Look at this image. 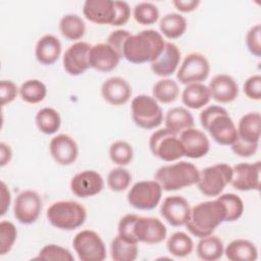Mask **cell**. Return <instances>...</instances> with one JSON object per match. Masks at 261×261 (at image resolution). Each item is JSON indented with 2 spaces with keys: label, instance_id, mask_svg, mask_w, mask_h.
<instances>
[{
  "label": "cell",
  "instance_id": "1",
  "mask_svg": "<svg viewBox=\"0 0 261 261\" xmlns=\"http://www.w3.org/2000/svg\"><path fill=\"white\" fill-rule=\"evenodd\" d=\"M164 45L165 42L160 33L155 30H144L126 40L122 55L128 62L135 64L151 63L159 57Z\"/></svg>",
  "mask_w": 261,
  "mask_h": 261
},
{
  "label": "cell",
  "instance_id": "2",
  "mask_svg": "<svg viewBox=\"0 0 261 261\" xmlns=\"http://www.w3.org/2000/svg\"><path fill=\"white\" fill-rule=\"evenodd\" d=\"M225 221V209L223 204L216 198L195 205L191 209L190 218L186 223L187 229L197 238H204Z\"/></svg>",
  "mask_w": 261,
  "mask_h": 261
},
{
  "label": "cell",
  "instance_id": "3",
  "mask_svg": "<svg viewBox=\"0 0 261 261\" xmlns=\"http://www.w3.org/2000/svg\"><path fill=\"white\" fill-rule=\"evenodd\" d=\"M200 122L211 138L219 145H231L238 138L237 126L226 109L211 105L200 113Z\"/></svg>",
  "mask_w": 261,
  "mask_h": 261
},
{
  "label": "cell",
  "instance_id": "4",
  "mask_svg": "<svg viewBox=\"0 0 261 261\" xmlns=\"http://www.w3.org/2000/svg\"><path fill=\"white\" fill-rule=\"evenodd\" d=\"M200 171L197 166L188 161H179L173 164L159 167L154 179L163 191H177L191 187L198 182Z\"/></svg>",
  "mask_w": 261,
  "mask_h": 261
},
{
  "label": "cell",
  "instance_id": "5",
  "mask_svg": "<svg viewBox=\"0 0 261 261\" xmlns=\"http://www.w3.org/2000/svg\"><path fill=\"white\" fill-rule=\"evenodd\" d=\"M46 216L54 227L61 230H73L85 223L87 211L76 201H58L49 206Z\"/></svg>",
  "mask_w": 261,
  "mask_h": 261
},
{
  "label": "cell",
  "instance_id": "6",
  "mask_svg": "<svg viewBox=\"0 0 261 261\" xmlns=\"http://www.w3.org/2000/svg\"><path fill=\"white\" fill-rule=\"evenodd\" d=\"M231 177L232 167L226 163H217L200 171L197 187L204 196L217 197L230 184Z\"/></svg>",
  "mask_w": 261,
  "mask_h": 261
},
{
  "label": "cell",
  "instance_id": "7",
  "mask_svg": "<svg viewBox=\"0 0 261 261\" xmlns=\"http://www.w3.org/2000/svg\"><path fill=\"white\" fill-rule=\"evenodd\" d=\"M132 118L142 128L152 129L158 127L163 120V111L158 102L151 96H136L130 104Z\"/></svg>",
  "mask_w": 261,
  "mask_h": 261
},
{
  "label": "cell",
  "instance_id": "8",
  "mask_svg": "<svg viewBox=\"0 0 261 261\" xmlns=\"http://www.w3.org/2000/svg\"><path fill=\"white\" fill-rule=\"evenodd\" d=\"M152 154L165 162H171L185 156L181 142L177 135L166 127L155 130L149 139Z\"/></svg>",
  "mask_w": 261,
  "mask_h": 261
},
{
  "label": "cell",
  "instance_id": "9",
  "mask_svg": "<svg viewBox=\"0 0 261 261\" xmlns=\"http://www.w3.org/2000/svg\"><path fill=\"white\" fill-rule=\"evenodd\" d=\"M72 247L82 261H103L106 258L105 244L94 230L77 232L72 240Z\"/></svg>",
  "mask_w": 261,
  "mask_h": 261
},
{
  "label": "cell",
  "instance_id": "10",
  "mask_svg": "<svg viewBox=\"0 0 261 261\" xmlns=\"http://www.w3.org/2000/svg\"><path fill=\"white\" fill-rule=\"evenodd\" d=\"M162 188L156 180H142L136 182L127 193L130 206L139 210H152L159 204Z\"/></svg>",
  "mask_w": 261,
  "mask_h": 261
},
{
  "label": "cell",
  "instance_id": "11",
  "mask_svg": "<svg viewBox=\"0 0 261 261\" xmlns=\"http://www.w3.org/2000/svg\"><path fill=\"white\" fill-rule=\"evenodd\" d=\"M210 73V64L205 55L194 52L187 55L177 71L176 79L184 85L204 82Z\"/></svg>",
  "mask_w": 261,
  "mask_h": 261
},
{
  "label": "cell",
  "instance_id": "12",
  "mask_svg": "<svg viewBox=\"0 0 261 261\" xmlns=\"http://www.w3.org/2000/svg\"><path fill=\"white\" fill-rule=\"evenodd\" d=\"M42 211L40 195L32 190L20 192L14 201L13 214L16 220L22 224L36 222Z\"/></svg>",
  "mask_w": 261,
  "mask_h": 261
},
{
  "label": "cell",
  "instance_id": "13",
  "mask_svg": "<svg viewBox=\"0 0 261 261\" xmlns=\"http://www.w3.org/2000/svg\"><path fill=\"white\" fill-rule=\"evenodd\" d=\"M133 233L139 243L154 245L165 240L167 229L163 222L156 217L137 215L133 223Z\"/></svg>",
  "mask_w": 261,
  "mask_h": 261
},
{
  "label": "cell",
  "instance_id": "14",
  "mask_svg": "<svg viewBox=\"0 0 261 261\" xmlns=\"http://www.w3.org/2000/svg\"><path fill=\"white\" fill-rule=\"evenodd\" d=\"M91 45L86 42H75L63 54V67L70 75H81L89 67V53Z\"/></svg>",
  "mask_w": 261,
  "mask_h": 261
},
{
  "label": "cell",
  "instance_id": "15",
  "mask_svg": "<svg viewBox=\"0 0 261 261\" xmlns=\"http://www.w3.org/2000/svg\"><path fill=\"white\" fill-rule=\"evenodd\" d=\"M231 186L239 191H259L260 162L239 163L232 167Z\"/></svg>",
  "mask_w": 261,
  "mask_h": 261
},
{
  "label": "cell",
  "instance_id": "16",
  "mask_svg": "<svg viewBox=\"0 0 261 261\" xmlns=\"http://www.w3.org/2000/svg\"><path fill=\"white\" fill-rule=\"evenodd\" d=\"M104 188V179L95 170H84L70 180V191L79 198H89L99 194Z\"/></svg>",
  "mask_w": 261,
  "mask_h": 261
},
{
  "label": "cell",
  "instance_id": "17",
  "mask_svg": "<svg viewBox=\"0 0 261 261\" xmlns=\"http://www.w3.org/2000/svg\"><path fill=\"white\" fill-rule=\"evenodd\" d=\"M160 213L170 225L182 226L190 218L191 207L186 198L177 195L169 196L163 200Z\"/></svg>",
  "mask_w": 261,
  "mask_h": 261
},
{
  "label": "cell",
  "instance_id": "18",
  "mask_svg": "<svg viewBox=\"0 0 261 261\" xmlns=\"http://www.w3.org/2000/svg\"><path fill=\"white\" fill-rule=\"evenodd\" d=\"M121 56L107 43H99L91 47L89 53L90 67L101 71L109 72L119 63Z\"/></svg>",
  "mask_w": 261,
  "mask_h": 261
},
{
  "label": "cell",
  "instance_id": "19",
  "mask_svg": "<svg viewBox=\"0 0 261 261\" xmlns=\"http://www.w3.org/2000/svg\"><path fill=\"white\" fill-rule=\"evenodd\" d=\"M49 150L52 158L60 165H70L79 156L76 142L65 134L55 136L50 141Z\"/></svg>",
  "mask_w": 261,
  "mask_h": 261
},
{
  "label": "cell",
  "instance_id": "20",
  "mask_svg": "<svg viewBox=\"0 0 261 261\" xmlns=\"http://www.w3.org/2000/svg\"><path fill=\"white\" fill-rule=\"evenodd\" d=\"M179 140L182 145L185 156L192 159L204 157L210 149V143L207 136L198 128H188L179 134Z\"/></svg>",
  "mask_w": 261,
  "mask_h": 261
},
{
  "label": "cell",
  "instance_id": "21",
  "mask_svg": "<svg viewBox=\"0 0 261 261\" xmlns=\"http://www.w3.org/2000/svg\"><path fill=\"white\" fill-rule=\"evenodd\" d=\"M132 87L127 81L120 76L107 79L101 87L103 99L113 106L124 105L132 97Z\"/></svg>",
  "mask_w": 261,
  "mask_h": 261
},
{
  "label": "cell",
  "instance_id": "22",
  "mask_svg": "<svg viewBox=\"0 0 261 261\" xmlns=\"http://www.w3.org/2000/svg\"><path fill=\"white\" fill-rule=\"evenodd\" d=\"M83 13L88 20L94 23L112 25L116 9L112 0H87L83 6Z\"/></svg>",
  "mask_w": 261,
  "mask_h": 261
},
{
  "label": "cell",
  "instance_id": "23",
  "mask_svg": "<svg viewBox=\"0 0 261 261\" xmlns=\"http://www.w3.org/2000/svg\"><path fill=\"white\" fill-rule=\"evenodd\" d=\"M208 89L213 100L219 103H230L239 95V86L234 79L228 74L214 75L209 82Z\"/></svg>",
  "mask_w": 261,
  "mask_h": 261
},
{
  "label": "cell",
  "instance_id": "24",
  "mask_svg": "<svg viewBox=\"0 0 261 261\" xmlns=\"http://www.w3.org/2000/svg\"><path fill=\"white\" fill-rule=\"evenodd\" d=\"M180 61V51L171 42H167L159 57L151 62V70L158 76H169L177 68Z\"/></svg>",
  "mask_w": 261,
  "mask_h": 261
},
{
  "label": "cell",
  "instance_id": "25",
  "mask_svg": "<svg viewBox=\"0 0 261 261\" xmlns=\"http://www.w3.org/2000/svg\"><path fill=\"white\" fill-rule=\"evenodd\" d=\"M62 46L57 37L51 34L44 35L39 39L35 48V55L37 60L44 65H51L55 63L60 54Z\"/></svg>",
  "mask_w": 261,
  "mask_h": 261
},
{
  "label": "cell",
  "instance_id": "26",
  "mask_svg": "<svg viewBox=\"0 0 261 261\" xmlns=\"http://www.w3.org/2000/svg\"><path fill=\"white\" fill-rule=\"evenodd\" d=\"M261 129L260 112H249L243 115L238 124V138L248 144H259Z\"/></svg>",
  "mask_w": 261,
  "mask_h": 261
},
{
  "label": "cell",
  "instance_id": "27",
  "mask_svg": "<svg viewBox=\"0 0 261 261\" xmlns=\"http://www.w3.org/2000/svg\"><path fill=\"white\" fill-rule=\"evenodd\" d=\"M223 253L230 261H255L258 258L256 246L245 239L231 241Z\"/></svg>",
  "mask_w": 261,
  "mask_h": 261
},
{
  "label": "cell",
  "instance_id": "28",
  "mask_svg": "<svg viewBox=\"0 0 261 261\" xmlns=\"http://www.w3.org/2000/svg\"><path fill=\"white\" fill-rule=\"evenodd\" d=\"M193 114L184 107H174L167 111L165 116V127L175 135L194 127Z\"/></svg>",
  "mask_w": 261,
  "mask_h": 261
},
{
  "label": "cell",
  "instance_id": "29",
  "mask_svg": "<svg viewBox=\"0 0 261 261\" xmlns=\"http://www.w3.org/2000/svg\"><path fill=\"white\" fill-rule=\"evenodd\" d=\"M211 99L207 86L201 83L188 85L181 94L182 103L191 109H200L207 105Z\"/></svg>",
  "mask_w": 261,
  "mask_h": 261
},
{
  "label": "cell",
  "instance_id": "30",
  "mask_svg": "<svg viewBox=\"0 0 261 261\" xmlns=\"http://www.w3.org/2000/svg\"><path fill=\"white\" fill-rule=\"evenodd\" d=\"M224 252L222 241L216 236L201 238L197 245V255L204 261H215L222 257Z\"/></svg>",
  "mask_w": 261,
  "mask_h": 261
},
{
  "label": "cell",
  "instance_id": "31",
  "mask_svg": "<svg viewBox=\"0 0 261 261\" xmlns=\"http://www.w3.org/2000/svg\"><path fill=\"white\" fill-rule=\"evenodd\" d=\"M159 29L166 38L177 39L187 30V19L179 13H167L160 19Z\"/></svg>",
  "mask_w": 261,
  "mask_h": 261
},
{
  "label": "cell",
  "instance_id": "32",
  "mask_svg": "<svg viewBox=\"0 0 261 261\" xmlns=\"http://www.w3.org/2000/svg\"><path fill=\"white\" fill-rule=\"evenodd\" d=\"M59 31L61 35L70 41H76L84 37L86 33V24L77 14H65L59 21Z\"/></svg>",
  "mask_w": 261,
  "mask_h": 261
},
{
  "label": "cell",
  "instance_id": "33",
  "mask_svg": "<svg viewBox=\"0 0 261 261\" xmlns=\"http://www.w3.org/2000/svg\"><path fill=\"white\" fill-rule=\"evenodd\" d=\"M139 248L137 243H132L119 234L111 242L110 254L114 261H134L137 259Z\"/></svg>",
  "mask_w": 261,
  "mask_h": 261
},
{
  "label": "cell",
  "instance_id": "34",
  "mask_svg": "<svg viewBox=\"0 0 261 261\" xmlns=\"http://www.w3.org/2000/svg\"><path fill=\"white\" fill-rule=\"evenodd\" d=\"M35 121L38 129L45 135L55 134L61 125L59 113L51 107L40 109L36 114Z\"/></svg>",
  "mask_w": 261,
  "mask_h": 261
},
{
  "label": "cell",
  "instance_id": "35",
  "mask_svg": "<svg viewBox=\"0 0 261 261\" xmlns=\"http://www.w3.org/2000/svg\"><path fill=\"white\" fill-rule=\"evenodd\" d=\"M153 98L157 102L169 104L176 100L179 94V88L175 81L171 79H163L155 83L152 89Z\"/></svg>",
  "mask_w": 261,
  "mask_h": 261
},
{
  "label": "cell",
  "instance_id": "36",
  "mask_svg": "<svg viewBox=\"0 0 261 261\" xmlns=\"http://www.w3.org/2000/svg\"><path fill=\"white\" fill-rule=\"evenodd\" d=\"M166 248L172 256L181 258L189 256L192 253L194 249V243L186 232L176 231L168 238Z\"/></svg>",
  "mask_w": 261,
  "mask_h": 261
},
{
  "label": "cell",
  "instance_id": "37",
  "mask_svg": "<svg viewBox=\"0 0 261 261\" xmlns=\"http://www.w3.org/2000/svg\"><path fill=\"white\" fill-rule=\"evenodd\" d=\"M19 95L24 102L37 104L45 99L47 95V88L45 84L39 80H28L21 84L19 88Z\"/></svg>",
  "mask_w": 261,
  "mask_h": 261
},
{
  "label": "cell",
  "instance_id": "38",
  "mask_svg": "<svg viewBox=\"0 0 261 261\" xmlns=\"http://www.w3.org/2000/svg\"><path fill=\"white\" fill-rule=\"evenodd\" d=\"M217 199L224 206L225 221H236L242 216L244 212V203L243 200L238 195L232 193H226L217 196Z\"/></svg>",
  "mask_w": 261,
  "mask_h": 261
},
{
  "label": "cell",
  "instance_id": "39",
  "mask_svg": "<svg viewBox=\"0 0 261 261\" xmlns=\"http://www.w3.org/2000/svg\"><path fill=\"white\" fill-rule=\"evenodd\" d=\"M109 157L113 163L119 166L127 165L134 157L133 147L125 141H116L109 148Z\"/></svg>",
  "mask_w": 261,
  "mask_h": 261
},
{
  "label": "cell",
  "instance_id": "40",
  "mask_svg": "<svg viewBox=\"0 0 261 261\" xmlns=\"http://www.w3.org/2000/svg\"><path fill=\"white\" fill-rule=\"evenodd\" d=\"M134 17L141 24H153L159 18V10L151 2H140L134 7Z\"/></svg>",
  "mask_w": 261,
  "mask_h": 261
},
{
  "label": "cell",
  "instance_id": "41",
  "mask_svg": "<svg viewBox=\"0 0 261 261\" xmlns=\"http://www.w3.org/2000/svg\"><path fill=\"white\" fill-rule=\"evenodd\" d=\"M132 181V174L122 166L113 168L107 175V185L113 192H122L126 190Z\"/></svg>",
  "mask_w": 261,
  "mask_h": 261
},
{
  "label": "cell",
  "instance_id": "42",
  "mask_svg": "<svg viewBox=\"0 0 261 261\" xmlns=\"http://www.w3.org/2000/svg\"><path fill=\"white\" fill-rule=\"evenodd\" d=\"M16 238L17 229L15 225L8 220H2L0 222V255H5L11 251Z\"/></svg>",
  "mask_w": 261,
  "mask_h": 261
},
{
  "label": "cell",
  "instance_id": "43",
  "mask_svg": "<svg viewBox=\"0 0 261 261\" xmlns=\"http://www.w3.org/2000/svg\"><path fill=\"white\" fill-rule=\"evenodd\" d=\"M36 259L42 260H60V261H73L74 257L69 250L55 244H49L43 247Z\"/></svg>",
  "mask_w": 261,
  "mask_h": 261
},
{
  "label": "cell",
  "instance_id": "44",
  "mask_svg": "<svg viewBox=\"0 0 261 261\" xmlns=\"http://www.w3.org/2000/svg\"><path fill=\"white\" fill-rule=\"evenodd\" d=\"M246 44L251 54L256 57L261 56V44H260V24L252 27L246 36Z\"/></svg>",
  "mask_w": 261,
  "mask_h": 261
},
{
  "label": "cell",
  "instance_id": "45",
  "mask_svg": "<svg viewBox=\"0 0 261 261\" xmlns=\"http://www.w3.org/2000/svg\"><path fill=\"white\" fill-rule=\"evenodd\" d=\"M243 90L249 99L259 101L261 99V75L255 74L248 77L243 86Z\"/></svg>",
  "mask_w": 261,
  "mask_h": 261
},
{
  "label": "cell",
  "instance_id": "46",
  "mask_svg": "<svg viewBox=\"0 0 261 261\" xmlns=\"http://www.w3.org/2000/svg\"><path fill=\"white\" fill-rule=\"evenodd\" d=\"M132 36V34L126 31V30H116L114 32H111V34L107 38V44H109L113 49H115L118 54L123 58L122 51H123V46L126 40Z\"/></svg>",
  "mask_w": 261,
  "mask_h": 261
},
{
  "label": "cell",
  "instance_id": "47",
  "mask_svg": "<svg viewBox=\"0 0 261 261\" xmlns=\"http://www.w3.org/2000/svg\"><path fill=\"white\" fill-rule=\"evenodd\" d=\"M19 89L17 86L9 80H2L0 82V97H1V105L4 106L6 104L11 103L15 100Z\"/></svg>",
  "mask_w": 261,
  "mask_h": 261
},
{
  "label": "cell",
  "instance_id": "48",
  "mask_svg": "<svg viewBox=\"0 0 261 261\" xmlns=\"http://www.w3.org/2000/svg\"><path fill=\"white\" fill-rule=\"evenodd\" d=\"M114 5L116 9V15L112 25L119 27L125 24L130 16V7L128 3L125 1H114Z\"/></svg>",
  "mask_w": 261,
  "mask_h": 261
},
{
  "label": "cell",
  "instance_id": "49",
  "mask_svg": "<svg viewBox=\"0 0 261 261\" xmlns=\"http://www.w3.org/2000/svg\"><path fill=\"white\" fill-rule=\"evenodd\" d=\"M230 146L232 152L236 155H239L241 157H250L257 152L259 144H248L237 139Z\"/></svg>",
  "mask_w": 261,
  "mask_h": 261
},
{
  "label": "cell",
  "instance_id": "50",
  "mask_svg": "<svg viewBox=\"0 0 261 261\" xmlns=\"http://www.w3.org/2000/svg\"><path fill=\"white\" fill-rule=\"evenodd\" d=\"M199 0H176L173 1V5L180 12H192L199 6Z\"/></svg>",
  "mask_w": 261,
  "mask_h": 261
},
{
  "label": "cell",
  "instance_id": "51",
  "mask_svg": "<svg viewBox=\"0 0 261 261\" xmlns=\"http://www.w3.org/2000/svg\"><path fill=\"white\" fill-rule=\"evenodd\" d=\"M10 192L9 189L7 188L6 184L4 181H1V215H4L7 211V209L9 208V204H10Z\"/></svg>",
  "mask_w": 261,
  "mask_h": 261
},
{
  "label": "cell",
  "instance_id": "52",
  "mask_svg": "<svg viewBox=\"0 0 261 261\" xmlns=\"http://www.w3.org/2000/svg\"><path fill=\"white\" fill-rule=\"evenodd\" d=\"M12 157V151L10 146L5 144L4 142L0 143V166L3 167L7 163L10 162Z\"/></svg>",
  "mask_w": 261,
  "mask_h": 261
}]
</instances>
